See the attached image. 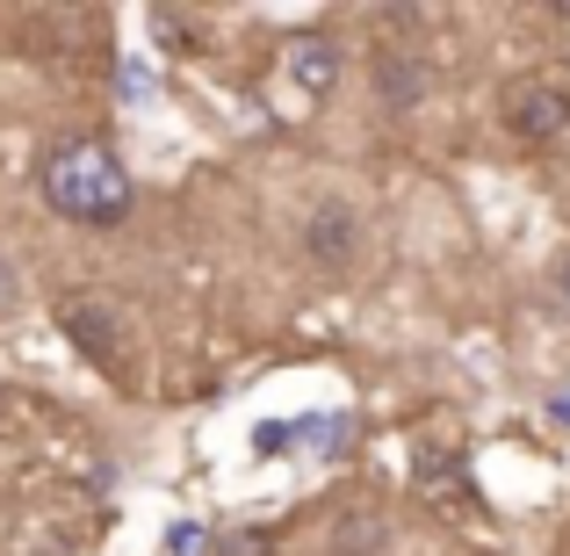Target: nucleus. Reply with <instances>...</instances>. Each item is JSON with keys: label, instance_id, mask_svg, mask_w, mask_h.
<instances>
[{"label": "nucleus", "instance_id": "obj_1", "mask_svg": "<svg viewBox=\"0 0 570 556\" xmlns=\"http://www.w3.org/2000/svg\"><path fill=\"white\" fill-rule=\"evenodd\" d=\"M37 188H43V203H51L58 217L95 224V232L124 224L130 203H138V188H130V167H124V159H116L101 138H58L51 153L37 159Z\"/></svg>", "mask_w": 570, "mask_h": 556}, {"label": "nucleus", "instance_id": "obj_2", "mask_svg": "<svg viewBox=\"0 0 570 556\" xmlns=\"http://www.w3.org/2000/svg\"><path fill=\"white\" fill-rule=\"evenodd\" d=\"M505 124H513L528 145L563 138V130H570V87H563V80H549V72L520 80L513 95H505Z\"/></svg>", "mask_w": 570, "mask_h": 556}, {"label": "nucleus", "instance_id": "obj_3", "mask_svg": "<svg viewBox=\"0 0 570 556\" xmlns=\"http://www.w3.org/2000/svg\"><path fill=\"white\" fill-rule=\"evenodd\" d=\"M304 253L325 267V275H340V267H354V253H362V217H354V203H318L304 224Z\"/></svg>", "mask_w": 570, "mask_h": 556}, {"label": "nucleus", "instance_id": "obj_4", "mask_svg": "<svg viewBox=\"0 0 570 556\" xmlns=\"http://www.w3.org/2000/svg\"><path fill=\"white\" fill-rule=\"evenodd\" d=\"M340 66H347V58H340V43L318 37V29H304V37L282 43V72H289V80L304 87L311 101H325V95L340 87Z\"/></svg>", "mask_w": 570, "mask_h": 556}, {"label": "nucleus", "instance_id": "obj_5", "mask_svg": "<svg viewBox=\"0 0 570 556\" xmlns=\"http://www.w3.org/2000/svg\"><path fill=\"white\" fill-rule=\"evenodd\" d=\"M58 319H66V333L80 340V354H87V362L124 369V333H116V319L95 304V296H66V311H58Z\"/></svg>", "mask_w": 570, "mask_h": 556}, {"label": "nucleus", "instance_id": "obj_6", "mask_svg": "<svg viewBox=\"0 0 570 556\" xmlns=\"http://www.w3.org/2000/svg\"><path fill=\"white\" fill-rule=\"evenodd\" d=\"M376 101L390 116H412L426 101V66L412 51H376Z\"/></svg>", "mask_w": 570, "mask_h": 556}, {"label": "nucleus", "instance_id": "obj_7", "mask_svg": "<svg viewBox=\"0 0 570 556\" xmlns=\"http://www.w3.org/2000/svg\"><path fill=\"white\" fill-rule=\"evenodd\" d=\"M209 556H275V535H261V528H232V535H217V543H209Z\"/></svg>", "mask_w": 570, "mask_h": 556}, {"label": "nucleus", "instance_id": "obj_8", "mask_svg": "<svg viewBox=\"0 0 570 556\" xmlns=\"http://www.w3.org/2000/svg\"><path fill=\"white\" fill-rule=\"evenodd\" d=\"M22 296H29V290H22V267L0 253V319H14V311H22Z\"/></svg>", "mask_w": 570, "mask_h": 556}, {"label": "nucleus", "instance_id": "obj_9", "mask_svg": "<svg viewBox=\"0 0 570 556\" xmlns=\"http://www.w3.org/2000/svg\"><path fill=\"white\" fill-rule=\"evenodd\" d=\"M376 543H383V528H376V520H354V528L340 535V556H368Z\"/></svg>", "mask_w": 570, "mask_h": 556}, {"label": "nucleus", "instance_id": "obj_10", "mask_svg": "<svg viewBox=\"0 0 570 556\" xmlns=\"http://www.w3.org/2000/svg\"><path fill=\"white\" fill-rule=\"evenodd\" d=\"M289 441H296V427H261V433H253V448H261V456H282Z\"/></svg>", "mask_w": 570, "mask_h": 556}, {"label": "nucleus", "instance_id": "obj_11", "mask_svg": "<svg viewBox=\"0 0 570 556\" xmlns=\"http://www.w3.org/2000/svg\"><path fill=\"white\" fill-rule=\"evenodd\" d=\"M167 549H174V556H195V549H203V528H174Z\"/></svg>", "mask_w": 570, "mask_h": 556}, {"label": "nucleus", "instance_id": "obj_12", "mask_svg": "<svg viewBox=\"0 0 570 556\" xmlns=\"http://www.w3.org/2000/svg\"><path fill=\"white\" fill-rule=\"evenodd\" d=\"M124 95H130V101H145V95H153V80H145V66H124Z\"/></svg>", "mask_w": 570, "mask_h": 556}, {"label": "nucleus", "instance_id": "obj_13", "mask_svg": "<svg viewBox=\"0 0 570 556\" xmlns=\"http://www.w3.org/2000/svg\"><path fill=\"white\" fill-rule=\"evenodd\" d=\"M549 419H563V427H570V390H557V398H549Z\"/></svg>", "mask_w": 570, "mask_h": 556}, {"label": "nucleus", "instance_id": "obj_14", "mask_svg": "<svg viewBox=\"0 0 570 556\" xmlns=\"http://www.w3.org/2000/svg\"><path fill=\"white\" fill-rule=\"evenodd\" d=\"M557 290H563V304H570V253H563V267H557Z\"/></svg>", "mask_w": 570, "mask_h": 556}]
</instances>
